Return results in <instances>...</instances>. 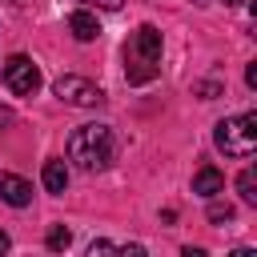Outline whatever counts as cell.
Returning <instances> with one entry per match:
<instances>
[{"label":"cell","instance_id":"cell-1","mask_svg":"<svg viewBox=\"0 0 257 257\" xmlns=\"http://www.w3.org/2000/svg\"><path fill=\"white\" fill-rule=\"evenodd\" d=\"M161 72V32L153 24H141L124 44V76L128 84H149Z\"/></svg>","mask_w":257,"mask_h":257},{"label":"cell","instance_id":"cell-2","mask_svg":"<svg viewBox=\"0 0 257 257\" xmlns=\"http://www.w3.org/2000/svg\"><path fill=\"white\" fill-rule=\"evenodd\" d=\"M116 153V141H112V128L108 124H80L72 137H68V161L84 173H96L112 161Z\"/></svg>","mask_w":257,"mask_h":257},{"label":"cell","instance_id":"cell-3","mask_svg":"<svg viewBox=\"0 0 257 257\" xmlns=\"http://www.w3.org/2000/svg\"><path fill=\"white\" fill-rule=\"evenodd\" d=\"M213 141H217V149H221L225 157H237V161L253 157V149H257V112L221 120V124L213 128Z\"/></svg>","mask_w":257,"mask_h":257},{"label":"cell","instance_id":"cell-4","mask_svg":"<svg viewBox=\"0 0 257 257\" xmlns=\"http://www.w3.org/2000/svg\"><path fill=\"white\" fill-rule=\"evenodd\" d=\"M52 92H56L64 104H76V108H96V104H104V92H100L92 80L76 76V72H68V76H56Z\"/></svg>","mask_w":257,"mask_h":257},{"label":"cell","instance_id":"cell-5","mask_svg":"<svg viewBox=\"0 0 257 257\" xmlns=\"http://www.w3.org/2000/svg\"><path fill=\"white\" fill-rule=\"evenodd\" d=\"M4 84H8V92H16V96H32V92L40 88V68H36L24 52H16V56L4 60Z\"/></svg>","mask_w":257,"mask_h":257},{"label":"cell","instance_id":"cell-6","mask_svg":"<svg viewBox=\"0 0 257 257\" xmlns=\"http://www.w3.org/2000/svg\"><path fill=\"white\" fill-rule=\"evenodd\" d=\"M0 197H4L12 209H24V205L32 201V185H28L24 177H16V173H0Z\"/></svg>","mask_w":257,"mask_h":257},{"label":"cell","instance_id":"cell-7","mask_svg":"<svg viewBox=\"0 0 257 257\" xmlns=\"http://www.w3.org/2000/svg\"><path fill=\"white\" fill-rule=\"evenodd\" d=\"M193 193H197V197H217V193H225V173L213 169V165L197 169V177H193Z\"/></svg>","mask_w":257,"mask_h":257},{"label":"cell","instance_id":"cell-8","mask_svg":"<svg viewBox=\"0 0 257 257\" xmlns=\"http://www.w3.org/2000/svg\"><path fill=\"white\" fill-rule=\"evenodd\" d=\"M68 32H72L76 40H96V36H100V24H96V16H92V12L76 8V12L68 16Z\"/></svg>","mask_w":257,"mask_h":257},{"label":"cell","instance_id":"cell-9","mask_svg":"<svg viewBox=\"0 0 257 257\" xmlns=\"http://www.w3.org/2000/svg\"><path fill=\"white\" fill-rule=\"evenodd\" d=\"M40 181H44V189H48V193H56V197H60V193L68 189V165H64V161H56V157H52V161H44Z\"/></svg>","mask_w":257,"mask_h":257},{"label":"cell","instance_id":"cell-10","mask_svg":"<svg viewBox=\"0 0 257 257\" xmlns=\"http://www.w3.org/2000/svg\"><path fill=\"white\" fill-rule=\"evenodd\" d=\"M237 193H241L245 205H257V169H241V177H237Z\"/></svg>","mask_w":257,"mask_h":257},{"label":"cell","instance_id":"cell-11","mask_svg":"<svg viewBox=\"0 0 257 257\" xmlns=\"http://www.w3.org/2000/svg\"><path fill=\"white\" fill-rule=\"evenodd\" d=\"M68 245H72V233H68L64 225H52V229H48V249H52V253H64Z\"/></svg>","mask_w":257,"mask_h":257},{"label":"cell","instance_id":"cell-12","mask_svg":"<svg viewBox=\"0 0 257 257\" xmlns=\"http://www.w3.org/2000/svg\"><path fill=\"white\" fill-rule=\"evenodd\" d=\"M209 221H213V225L233 221V205H209Z\"/></svg>","mask_w":257,"mask_h":257},{"label":"cell","instance_id":"cell-13","mask_svg":"<svg viewBox=\"0 0 257 257\" xmlns=\"http://www.w3.org/2000/svg\"><path fill=\"white\" fill-rule=\"evenodd\" d=\"M197 92H201V96H205V100H213V96H217V92H221V88H217V84H213V80H205V84H197Z\"/></svg>","mask_w":257,"mask_h":257},{"label":"cell","instance_id":"cell-14","mask_svg":"<svg viewBox=\"0 0 257 257\" xmlns=\"http://www.w3.org/2000/svg\"><path fill=\"white\" fill-rule=\"evenodd\" d=\"M112 249H116L112 241H92V245H88V253H92V257H96V253H112Z\"/></svg>","mask_w":257,"mask_h":257},{"label":"cell","instance_id":"cell-15","mask_svg":"<svg viewBox=\"0 0 257 257\" xmlns=\"http://www.w3.org/2000/svg\"><path fill=\"white\" fill-rule=\"evenodd\" d=\"M84 4H96V8H108V12H116V8H124V0H84Z\"/></svg>","mask_w":257,"mask_h":257},{"label":"cell","instance_id":"cell-16","mask_svg":"<svg viewBox=\"0 0 257 257\" xmlns=\"http://www.w3.org/2000/svg\"><path fill=\"white\" fill-rule=\"evenodd\" d=\"M245 84H249V88H257V60L245 68Z\"/></svg>","mask_w":257,"mask_h":257},{"label":"cell","instance_id":"cell-17","mask_svg":"<svg viewBox=\"0 0 257 257\" xmlns=\"http://www.w3.org/2000/svg\"><path fill=\"white\" fill-rule=\"evenodd\" d=\"M4 249H8V233L0 229V253H4Z\"/></svg>","mask_w":257,"mask_h":257},{"label":"cell","instance_id":"cell-18","mask_svg":"<svg viewBox=\"0 0 257 257\" xmlns=\"http://www.w3.org/2000/svg\"><path fill=\"white\" fill-rule=\"evenodd\" d=\"M4 120H8V112H0V124H4Z\"/></svg>","mask_w":257,"mask_h":257},{"label":"cell","instance_id":"cell-19","mask_svg":"<svg viewBox=\"0 0 257 257\" xmlns=\"http://www.w3.org/2000/svg\"><path fill=\"white\" fill-rule=\"evenodd\" d=\"M221 4H241V0H221Z\"/></svg>","mask_w":257,"mask_h":257}]
</instances>
